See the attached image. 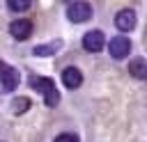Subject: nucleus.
Segmentation results:
<instances>
[{"mask_svg":"<svg viewBox=\"0 0 147 142\" xmlns=\"http://www.w3.org/2000/svg\"><path fill=\"white\" fill-rule=\"evenodd\" d=\"M30 87H32V89H37V92H41V96H44V101H46V105H48V108H55V105L60 103V94H57L55 82H53L51 78L32 76V78H30Z\"/></svg>","mask_w":147,"mask_h":142,"instance_id":"nucleus-1","label":"nucleus"},{"mask_svg":"<svg viewBox=\"0 0 147 142\" xmlns=\"http://www.w3.org/2000/svg\"><path fill=\"white\" fill-rule=\"evenodd\" d=\"M18 80H21L18 71L14 66L0 62V92H14L16 85H18Z\"/></svg>","mask_w":147,"mask_h":142,"instance_id":"nucleus-2","label":"nucleus"},{"mask_svg":"<svg viewBox=\"0 0 147 142\" xmlns=\"http://www.w3.org/2000/svg\"><path fill=\"white\" fill-rule=\"evenodd\" d=\"M67 16L71 23H85L90 16H92V7L87 2H80V0H74L67 9Z\"/></svg>","mask_w":147,"mask_h":142,"instance_id":"nucleus-3","label":"nucleus"},{"mask_svg":"<svg viewBox=\"0 0 147 142\" xmlns=\"http://www.w3.org/2000/svg\"><path fill=\"white\" fill-rule=\"evenodd\" d=\"M108 50H110V55L115 60H124L129 55V50H131V41L126 37H122V34L119 37H113L110 44H108Z\"/></svg>","mask_w":147,"mask_h":142,"instance_id":"nucleus-4","label":"nucleus"},{"mask_svg":"<svg viewBox=\"0 0 147 142\" xmlns=\"http://www.w3.org/2000/svg\"><path fill=\"white\" fill-rule=\"evenodd\" d=\"M103 44H106V39H103V32L101 30H90L83 37V48L87 53H99L103 48Z\"/></svg>","mask_w":147,"mask_h":142,"instance_id":"nucleus-5","label":"nucleus"},{"mask_svg":"<svg viewBox=\"0 0 147 142\" xmlns=\"http://www.w3.org/2000/svg\"><path fill=\"white\" fill-rule=\"evenodd\" d=\"M9 32H11L14 39L25 41V39L32 34V21H28V18H18V21H14V23L9 25Z\"/></svg>","mask_w":147,"mask_h":142,"instance_id":"nucleus-6","label":"nucleus"},{"mask_svg":"<svg viewBox=\"0 0 147 142\" xmlns=\"http://www.w3.org/2000/svg\"><path fill=\"white\" fill-rule=\"evenodd\" d=\"M115 25H117V30H122V32L133 30V27H136V11H131V9H122V11H117V16H115Z\"/></svg>","mask_w":147,"mask_h":142,"instance_id":"nucleus-7","label":"nucleus"},{"mask_svg":"<svg viewBox=\"0 0 147 142\" xmlns=\"http://www.w3.org/2000/svg\"><path fill=\"white\" fill-rule=\"evenodd\" d=\"M62 82H64V87L76 89V87L83 85V73H80L76 66H67V69L62 71Z\"/></svg>","mask_w":147,"mask_h":142,"instance_id":"nucleus-8","label":"nucleus"},{"mask_svg":"<svg viewBox=\"0 0 147 142\" xmlns=\"http://www.w3.org/2000/svg\"><path fill=\"white\" fill-rule=\"evenodd\" d=\"M129 73H131L133 78H138V80H145V78H147V62H145L142 57L131 60V62H129Z\"/></svg>","mask_w":147,"mask_h":142,"instance_id":"nucleus-9","label":"nucleus"},{"mask_svg":"<svg viewBox=\"0 0 147 142\" xmlns=\"http://www.w3.org/2000/svg\"><path fill=\"white\" fill-rule=\"evenodd\" d=\"M60 46H62V41H53V44H44V46H37L32 53L44 57V55H53V53H57V50H60Z\"/></svg>","mask_w":147,"mask_h":142,"instance_id":"nucleus-10","label":"nucleus"},{"mask_svg":"<svg viewBox=\"0 0 147 142\" xmlns=\"http://www.w3.org/2000/svg\"><path fill=\"white\" fill-rule=\"evenodd\" d=\"M28 108H30V101H28L25 96H21V98H14V101H11V112H16V115L25 112Z\"/></svg>","mask_w":147,"mask_h":142,"instance_id":"nucleus-11","label":"nucleus"},{"mask_svg":"<svg viewBox=\"0 0 147 142\" xmlns=\"http://www.w3.org/2000/svg\"><path fill=\"white\" fill-rule=\"evenodd\" d=\"M30 5H32V0H7V7L11 11H25Z\"/></svg>","mask_w":147,"mask_h":142,"instance_id":"nucleus-12","label":"nucleus"},{"mask_svg":"<svg viewBox=\"0 0 147 142\" xmlns=\"http://www.w3.org/2000/svg\"><path fill=\"white\" fill-rule=\"evenodd\" d=\"M53 142H78V137L71 135V133H62V135H57Z\"/></svg>","mask_w":147,"mask_h":142,"instance_id":"nucleus-13","label":"nucleus"},{"mask_svg":"<svg viewBox=\"0 0 147 142\" xmlns=\"http://www.w3.org/2000/svg\"><path fill=\"white\" fill-rule=\"evenodd\" d=\"M67 2H74V0H67Z\"/></svg>","mask_w":147,"mask_h":142,"instance_id":"nucleus-14","label":"nucleus"}]
</instances>
